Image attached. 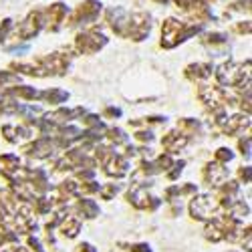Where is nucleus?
<instances>
[{
  "mask_svg": "<svg viewBox=\"0 0 252 252\" xmlns=\"http://www.w3.org/2000/svg\"><path fill=\"white\" fill-rule=\"evenodd\" d=\"M107 40H105V36H101V34H95V32H87L85 36H79V47L83 49V51H87V53H93V51H97V49H101Z\"/></svg>",
  "mask_w": 252,
  "mask_h": 252,
  "instance_id": "f257e3e1",
  "label": "nucleus"
},
{
  "mask_svg": "<svg viewBox=\"0 0 252 252\" xmlns=\"http://www.w3.org/2000/svg\"><path fill=\"white\" fill-rule=\"evenodd\" d=\"M212 208H214V202L210 196H204V198H198L194 200L192 204V212H194V218H206L212 214Z\"/></svg>",
  "mask_w": 252,
  "mask_h": 252,
  "instance_id": "f03ea898",
  "label": "nucleus"
},
{
  "mask_svg": "<svg viewBox=\"0 0 252 252\" xmlns=\"http://www.w3.org/2000/svg\"><path fill=\"white\" fill-rule=\"evenodd\" d=\"M40 97H43V99H49V101H53V103H63V101H67V99H69V93H67V91L53 89V91L40 93Z\"/></svg>",
  "mask_w": 252,
  "mask_h": 252,
  "instance_id": "7ed1b4c3",
  "label": "nucleus"
},
{
  "mask_svg": "<svg viewBox=\"0 0 252 252\" xmlns=\"http://www.w3.org/2000/svg\"><path fill=\"white\" fill-rule=\"evenodd\" d=\"M81 210H85V216L87 218H95L97 212H99V208L93 200H81Z\"/></svg>",
  "mask_w": 252,
  "mask_h": 252,
  "instance_id": "20e7f679",
  "label": "nucleus"
},
{
  "mask_svg": "<svg viewBox=\"0 0 252 252\" xmlns=\"http://www.w3.org/2000/svg\"><path fill=\"white\" fill-rule=\"evenodd\" d=\"M232 158H234V154L230 150H220V154H218V159H222V161H230Z\"/></svg>",
  "mask_w": 252,
  "mask_h": 252,
  "instance_id": "39448f33",
  "label": "nucleus"
},
{
  "mask_svg": "<svg viewBox=\"0 0 252 252\" xmlns=\"http://www.w3.org/2000/svg\"><path fill=\"white\" fill-rule=\"evenodd\" d=\"M10 53H27L29 51V45H23V47H12V49H8Z\"/></svg>",
  "mask_w": 252,
  "mask_h": 252,
  "instance_id": "423d86ee",
  "label": "nucleus"
}]
</instances>
